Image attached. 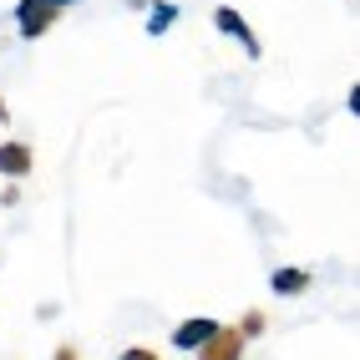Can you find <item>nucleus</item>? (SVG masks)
I'll return each instance as SVG.
<instances>
[{
	"label": "nucleus",
	"instance_id": "nucleus-1",
	"mask_svg": "<svg viewBox=\"0 0 360 360\" xmlns=\"http://www.w3.org/2000/svg\"><path fill=\"white\" fill-rule=\"evenodd\" d=\"M56 6H51V0H20V6H15V26H20V36H46V31H51L56 26Z\"/></svg>",
	"mask_w": 360,
	"mask_h": 360
},
{
	"label": "nucleus",
	"instance_id": "nucleus-2",
	"mask_svg": "<svg viewBox=\"0 0 360 360\" xmlns=\"http://www.w3.org/2000/svg\"><path fill=\"white\" fill-rule=\"evenodd\" d=\"M203 360H238V355H244V335H238V325H219V330H213V340L198 350Z\"/></svg>",
	"mask_w": 360,
	"mask_h": 360
},
{
	"label": "nucleus",
	"instance_id": "nucleus-3",
	"mask_svg": "<svg viewBox=\"0 0 360 360\" xmlns=\"http://www.w3.org/2000/svg\"><path fill=\"white\" fill-rule=\"evenodd\" d=\"M213 330H219V320H203V315H198V320H183V325L173 330V345H178V350H203V345L213 340Z\"/></svg>",
	"mask_w": 360,
	"mask_h": 360
},
{
	"label": "nucleus",
	"instance_id": "nucleus-4",
	"mask_svg": "<svg viewBox=\"0 0 360 360\" xmlns=\"http://www.w3.org/2000/svg\"><path fill=\"white\" fill-rule=\"evenodd\" d=\"M213 26H219L224 36H238V41H244V51L259 56V41H254V31L244 26V15H238V11H229V6H224V11H213Z\"/></svg>",
	"mask_w": 360,
	"mask_h": 360
},
{
	"label": "nucleus",
	"instance_id": "nucleus-5",
	"mask_svg": "<svg viewBox=\"0 0 360 360\" xmlns=\"http://www.w3.org/2000/svg\"><path fill=\"white\" fill-rule=\"evenodd\" d=\"M0 173L6 178H26L31 173V148L26 142H0Z\"/></svg>",
	"mask_w": 360,
	"mask_h": 360
},
{
	"label": "nucleus",
	"instance_id": "nucleus-6",
	"mask_svg": "<svg viewBox=\"0 0 360 360\" xmlns=\"http://www.w3.org/2000/svg\"><path fill=\"white\" fill-rule=\"evenodd\" d=\"M300 290H309V274L304 269H279L274 274V295H300Z\"/></svg>",
	"mask_w": 360,
	"mask_h": 360
},
{
	"label": "nucleus",
	"instance_id": "nucleus-7",
	"mask_svg": "<svg viewBox=\"0 0 360 360\" xmlns=\"http://www.w3.org/2000/svg\"><path fill=\"white\" fill-rule=\"evenodd\" d=\"M117 360H158V350H148V345H127Z\"/></svg>",
	"mask_w": 360,
	"mask_h": 360
},
{
	"label": "nucleus",
	"instance_id": "nucleus-8",
	"mask_svg": "<svg viewBox=\"0 0 360 360\" xmlns=\"http://www.w3.org/2000/svg\"><path fill=\"white\" fill-rule=\"evenodd\" d=\"M259 330H264V315L254 309V315H244V325H238V335H259Z\"/></svg>",
	"mask_w": 360,
	"mask_h": 360
},
{
	"label": "nucleus",
	"instance_id": "nucleus-9",
	"mask_svg": "<svg viewBox=\"0 0 360 360\" xmlns=\"http://www.w3.org/2000/svg\"><path fill=\"white\" fill-rule=\"evenodd\" d=\"M167 20H173V6H158V15H153V31H167Z\"/></svg>",
	"mask_w": 360,
	"mask_h": 360
},
{
	"label": "nucleus",
	"instance_id": "nucleus-10",
	"mask_svg": "<svg viewBox=\"0 0 360 360\" xmlns=\"http://www.w3.org/2000/svg\"><path fill=\"white\" fill-rule=\"evenodd\" d=\"M56 360H77V350H71V345H61V350H56Z\"/></svg>",
	"mask_w": 360,
	"mask_h": 360
},
{
	"label": "nucleus",
	"instance_id": "nucleus-11",
	"mask_svg": "<svg viewBox=\"0 0 360 360\" xmlns=\"http://www.w3.org/2000/svg\"><path fill=\"white\" fill-rule=\"evenodd\" d=\"M51 6H56V11H66V6H71V0H51Z\"/></svg>",
	"mask_w": 360,
	"mask_h": 360
},
{
	"label": "nucleus",
	"instance_id": "nucleus-12",
	"mask_svg": "<svg viewBox=\"0 0 360 360\" xmlns=\"http://www.w3.org/2000/svg\"><path fill=\"white\" fill-rule=\"evenodd\" d=\"M6 117H11V112H6V102H0V122H6Z\"/></svg>",
	"mask_w": 360,
	"mask_h": 360
}]
</instances>
